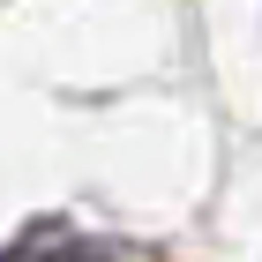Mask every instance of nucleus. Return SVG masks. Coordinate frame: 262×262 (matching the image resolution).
Segmentation results:
<instances>
[{
  "label": "nucleus",
  "mask_w": 262,
  "mask_h": 262,
  "mask_svg": "<svg viewBox=\"0 0 262 262\" xmlns=\"http://www.w3.org/2000/svg\"><path fill=\"white\" fill-rule=\"evenodd\" d=\"M0 262H165L142 240H113V232H82L68 217H38L30 232H15V247H0Z\"/></svg>",
  "instance_id": "obj_1"
}]
</instances>
